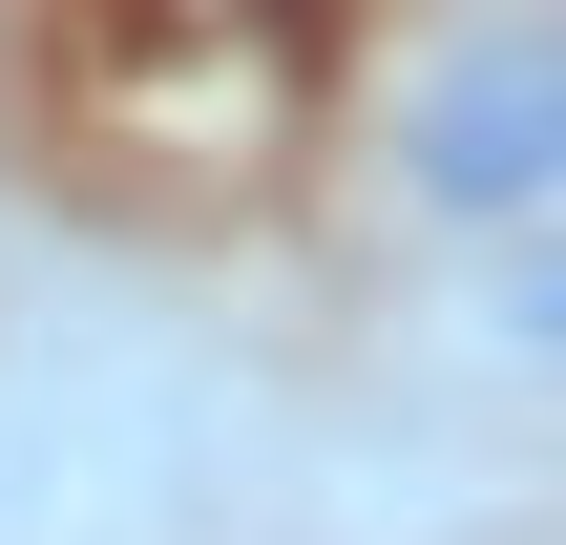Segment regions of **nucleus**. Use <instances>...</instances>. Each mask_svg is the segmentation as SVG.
<instances>
[{"instance_id":"nucleus-1","label":"nucleus","mask_w":566,"mask_h":545,"mask_svg":"<svg viewBox=\"0 0 566 545\" xmlns=\"http://www.w3.org/2000/svg\"><path fill=\"white\" fill-rule=\"evenodd\" d=\"M378 189H399L420 252H462V273H546V231H566V21H546V0H462V21L399 63V105H378Z\"/></svg>"}]
</instances>
